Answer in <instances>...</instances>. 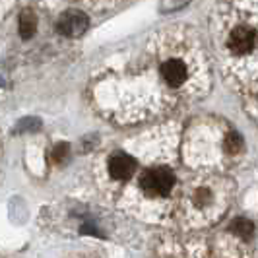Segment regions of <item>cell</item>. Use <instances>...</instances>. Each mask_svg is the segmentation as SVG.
<instances>
[{
  "mask_svg": "<svg viewBox=\"0 0 258 258\" xmlns=\"http://www.w3.org/2000/svg\"><path fill=\"white\" fill-rule=\"evenodd\" d=\"M161 76L169 86H181L186 80V66L177 58H171L161 66Z\"/></svg>",
  "mask_w": 258,
  "mask_h": 258,
  "instance_id": "obj_5",
  "label": "cell"
},
{
  "mask_svg": "<svg viewBox=\"0 0 258 258\" xmlns=\"http://www.w3.org/2000/svg\"><path fill=\"white\" fill-rule=\"evenodd\" d=\"M68 152H70V148H68L66 144H58V146L52 150V161L62 163V161H64V157L68 155Z\"/></svg>",
  "mask_w": 258,
  "mask_h": 258,
  "instance_id": "obj_9",
  "label": "cell"
},
{
  "mask_svg": "<svg viewBox=\"0 0 258 258\" xmlns=\"http://www.w3.org/2000/svg\"><path fill=\"white\" fill-rule=\"evenodd\" d=\"M136 169V161L126 154H115L109 159V173L118 181H126Z\"/></svg>",
  "mask_w": 258,
  "mask_h": 258,
  "instance_id": "obj_4",
  "label": "cell"
},
{
  "mask_svg": "<svg viewBox=\"0 0 258 258\" xmlns=\"http://www.w3.org/2000/svg\"><path fill=\"white\" fill-rule=\"evenodd\" d=\"M227 43H229V49H231L233 52L245 54V52H248L254 47V43H256V33H254L250 27H237V29L231 31Z\"/></svg>",
  "mask_w": 258,
  "mask_h": 258,
  "instance_id": "obj_3",
  "label": "cell"
},
{
  "mask_svg": "<svg viewBox=\"0 0 258 258\" xmlns=\"http://www.w3.org/2000/svg\"><path fill=\"white\" fill-rule=\"evenodd\" d=\"M142 188L146 194L150 196H165L171 192L173 184H175V177L173 173L165 167H155L146 171L142 175Z\"/></svg>",
  "mask_w": 258,
  "mask_h": 258,
  "instance_id": "obj_1",
  "label": "cell"
},
{
  "mask_svg": "<svg viewBox=\"0 0 258 258\" xmlns=\"http://www.w3.org/2000/svg\"><path fill=\"white\" fill-rule=\"evenodd\" d=\"M233 231L237 233L239 237H243V239H248V237H252V233H254V227H252V223L246 220H237L233 223Z\"/></svg>",
  "mask_w": 258,
  "mask_h": 258,
  "instance_id": "obj_7",
  "label": "cell"
},
{
  "mask_svg": "<svg viewBox=\"0 0 258 258\" xmlns=\"http://www.w3.org/2000/svg\"><path fill=\"white\" fill-rule=\"evenodd\" d=\"M225 150L231 152V154L241 152V150H243V140H241V136H239V134H229V136L225 138Z\"/></svg>",
  "mask_w": 258,
  "mask_h": 258,
  "instance_id": "obj_8",
  "label": "cell"
},
{
  "mask_svg": "<svg viewBox=\"0 0 258 258\" xmlns=\"http://www.w3.org/2000/svg\"><path fill=\"white\" fill-rule=\"evenodd\" d=\"M37 31V18L31 10H26L20 16V35L24 39L33 37V33Z\"/></svg>",
  "mask_w": 258,
  "mask_h": 258,
  "instance_id": "obj_6",
  "label": "cell"
},
{
  "mask_svg": "<svg viewBox=\"0 0 258 258\" xmlns=\"http://www.w3.org/2000/svg\"><path fill=\"white\" fill-rule=\"evenodd\" d=\"M88 18L78 10H68L58 18V31L66 37H78L86 31Z\"/></svg>",
  "mask_w": 258,
  "mask_h": 258,
  "instance_id": "obj_2",
  "label": "cell"
}]
</instances>
